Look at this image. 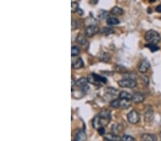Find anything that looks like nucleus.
<instances>
[{
	"instance_id": "1",
	"label": "nucleus",
	"mask_w": 161,
	"mask_h": 141,
	"mask_svg": "<svg viewBox=\"0 0 161 141\" xmlns=\"http://www.w3.org/2000/svg\"><path fill=\"white\" fill-rule=\"evenodd\" d=\"M111 120V113L109 111H102L98 115L94 118L92 120V125L95 129L105 127L110 123Z\"/></svg>"
},
{
	"instance_id": "2",
	"label": "nucleus",
	"mask_w": 161,
	"mask_h": 141,
	"mask_svg": "<svg viewBox=\"0 0 161 141\" xmlns=\"http://www.w3.org/2000/svg\"><path fill=\"white\" fill-rule=\"evenodd\" d=\"M145 39L149 43L157 44H158L160 42L161 37L160 34L157 31L154 30H149L146 32V36H145Z\"/></svg>"
},
{
	"instance_id": "3",
	"label": "nucleus",
	"mask_w": 161,
	"mask_h": 141,
	"mask_svg": "<svg viewBox=\"0 0 161 141\" xmlns=\"http://www.w3.org/2000/svg\"><path fill=\"white\" fill-rule=\"evenodd\" d=\"M118 85L122 88H133L137 86V82L133 78H124L118 81Z\"/></svg>"
},
{
	"instance_id": "4",
	"label": "nucleus",
	"mask_w": 161,
	"mask_h": 141,
	"mask_svg": "<svg viewBox=\"0 0 161 141\" xmlns=\"http://www.w3.org/2000/svg\"><path fill=\"white\" fill-rule=\"evenodd\" d=\"M88 82L91 83L92 84H95V85H98L101 83H106L107 79L105 77L99 76V75L96 74V73H92V74L89 75L88 77Z\"/></svg>"
},
{
	"instance_id": "5",
	"label": "nucleus",
	"mask_w": 161,
	"mask_h": 141,
	"mask_svg": "<svg viewBox=\"0 0 161 141\" xmlns=\"http://www.w3.org/2000/svg\"><path fill=\"white\" fill-rule=\"evenodd\" d=\"M127 120L129 123L131 124H136L140 120V114L137 112L136 111H131L128 114H127Z\"/></svg>"
},
{
	"instance_id": "6",
	"label": "nucleus",
	"mask_w": 161,
	"mask_h": 141,
	"mask_svg": "<svg viewBox=\"0 0 161 141\" xmlns=\"http://www.w3.org/2000/svg\"><path fill=\"white\" fill-rule=\"evenodd\" d=\"M88 78H81L76 81L75 85L78 86L79 88H81V91L83 92H86L89 90V86L88 85Z\"/></svg>"
},
{
	"instance_id": "7",
	"label": "nucleus",
	"mask_w": 161,
	"mask_h": 141,
	"mask_svg": "<svg viewBox=\"0 0 161 141\" xmlns=\"http://www.w3.org/2000/svg\"><path fill=\"white\" fill-rule=\"evenodd\" d=\"M100 31V29L97 26L95 25H91V26H88L85 29V35L88 37H92L97 34Z\"/></svg>"
},
{
	"instance_id": "8",
	"label": "nucleus",
	"mask_w": 161,
	"mask_h": 141,
	"mask_svg": "<svg viewBox=\"0 0 161 141\" xmlns=\"http://www.w3.org/2000/svg\"><path fill=\"white\" fill-rule=\"evenodd\" d=\"M150 66V63L148 62L147 60H145L144 59V60L141 61L140 63V64H139L138 70L140 73H145L148 71V69H149Z\"/></svg>"
},
{
	"instance_id": "9",
	"label": "nucleus",
	"mask_w": 161,
	"mask_h": 141,
	"mask_svg": "<svg viewBox=\"0 0 161 141\" xmlns=\"http://www.w3.org/2000/svg\"><path fill=\"white\" fill-rule=\"evenodd\" d=\"M84 66V63L82 60L81 58H78V59H75V60L72 61V67L74 69H80Z\"/></svg>"
},
{
	"instance_id": "10",
	"label": "nucleus",
	"mask_w": 161,
	"mask_h": 141,
	"mask_svg": "<svg viewBox=\"0 0 161 141\" xmlns=\"http://www.w3.org/2000/svg\"><path fill=\"white\" fill-rule=\"evenodd\" d=\"M132 101L135 103H140L145 101V97L141 93H135L132 95Z\"/></svg>"
},
{
	"instance_id": "11",
	"label": "nucleus",
	"mask_w": 161,
	"mask_h": 141,
	"mask_svg": "<svg viewBox=\"0 0 161 141\" xmlns=\"http://www.w3.org/2000/svg\"><path fill=\"white\" fill-rule=\"evenodd\" d=\"M142 141H156L157 138L155 135L150 134V133H145L141 136Z\"/></svg>"
},
{
	"instance_id": "12",
	"label": "nucleus",
	"mask_w": 161,
	"mask_h": 141,
	"mask_svg": "<svg viewBox=\"0 0 161 141\" xmlns=\"http://www.w3.org/2000/svg\"><path fill=\"white\" fill-rule=\"evenodd\" d=\"M105 138L110 141H120L121 140V139H122L120 136H118V135L116 134H114L113 133H107V134H105Z\"/></svg>"
},
{
	"instance_id": "13",
	"label": "nucleus",
	"mask_w": 161,
	"mask_h": 141,
	"mask_svg": "<svg viewBox=\"0 0 161 141\" xmlns=\"http://www.w3.org/2000/svg\"><path fill=\"white\" fill-rule=\"evenodd\" d=\"M119 98L123 100H127V101H130L132 98V95L127 91H122L119 94Z\"/></svg>"
},
{
	"instance_id": "14",
	"label": "nucleus",
	"mask_w": 161,
	"mask_h": 141,
	"mask_svg": "<svg viewBox=\"0 0 161 141\" xmlns=\"http://www.w3.org/2000/svg\"><path fill=\"white\" fill-rule=\"evenodd\" d=\"M119 20L117 18H115V17H110L107 20V24L109 26H115V25L119 24Z\"/></svg>"
},
{
	"instance_id": "15",
	"label": "nucleus",
	"mask_w": 161,
	"mask_h": 141,
	"mask_svg": "<svg viewBox=\"0 0 161 141\" xmlns=\"http://www.w3.org/2000/svg\"><path fill=\"white\" fill-rule=\"evenodd\" d=\"M123 13V11L121 8L118 7H115L113 8V9L111 10V14L115 16H120L122 15Z\"/></svg>"
},
{
	"instance_id": "16",
	"label": "nucleus",
	"mask_w": 161,
	"mask_h": 141,
	"mask_svg": "<svg viewBox=\"0 0 161 141\" xmlns=\"http://www.w3.org/2000/svg\"><path fill=\"white\" fill-rule=\"evenodd\" d=\"M86 140V135L83 131H80V133H77V138L75 141H85Z\"/></svg>"
},
{
	"instance_id": "17",
	"label": "nucleus",
	"mask_w": 161,
	"mask_h": 141,
	"mask_svg": "<svg viewBox=\"0 0 161 141\" xmlns=\"http://www.w3.org/2000/svg\"><path fill=\"white\" fill-rule=\"evenodd\" d=\"M77 41L80 44L84 45L87 43L86 37H85V36H83V34H79L78 37H77Z\"/></svg>"
},
{
	"instance_id": "18",
	"label": "nucleus",
	"mask_w": 161,
	"mask_h": 141,
	"mask_svg": "<svg viewBox=\"0 0 161 141\" xmlns=\"http://www.w3.org/2000/svg\"><path fill=\"white\" fill-rule=\"evenodd\" d=\"M129 101H130L121 99V101H120V107L123 108V109H127V108H129L130 106V103Z\"/></svg>"
},
{
	"instance_id": "19",
	"label": "nucleus",
	"mask_w": 161,
	"mask_h": 141,
	"mask_svg": "<svg viewBox=\"0 0 161 141\" xmlns=\"http://www.w3.org/2000/svg\"><path fill=\"white\" fill-rule=\"evenodd\" d=\"M80 53V48L77 46H73L71 49V54L72 56H76Z\"/></svg>"
},
{
	"instance_id": "20",
	"label": "nucleus",
	"mask_w": 161,
	"mask_h": 141,
	"mask_svg": "<svg viewBox=\"0 0 161 141\" xmlns=\"http://www.w3.org/2000/svg\"><path fill=\"white\" fill-rule=\"evenodd\" d=\"M107 93H108L110 95H116L118 94V90L114 88L113 87H109L107 88L106 90Z\"/></svg>"
},
{
	"instance_id": "21",
	"label": "nucleus",
	"mask_w": 161,
	"mask_h": 141,
	"mask_svg": "<svg viewBox=\"0 0 161 141\" xmlns=\"http://www.w3.org/2000/svg\"><path fill=\"white\" fill-rule=\"evenodd\" d=\"M146 46L148 47V48H149V49L151 51H153V52H155V51L159 50V47L156 44H155L149 43L148 44L146 45Z\"/></svg>"
},
{
	"instance_id": "22",
	"label": "nucleus",
	"mask_w": 161,
	"mask_h": 141,
	"mask_svg": "<svg viewBox=\"0 0 161 141\" xmlns=\"http://www.w3.org/2000/svg\"><path fill=\"white\" fill-rule=\"evenodd\" d=\"M121 129H122V127H121V125L116 124L114 125L113 126V128H112V131H113V133H114V134H118V133L120 132V131H121Z\"/></svg>"
},
{
	"instance_id": "23",
	"label": "nucleus",
	"mask_w": 161,
	"mask_h": 141,
	"mask_svg": "<svg viewBox=\"0 0 161 141\" xmlns=\"http://www.w3.org/2000/svg\"><path fill=\"white\" fill-rule=\"evenodd\" d=\"M79 10V4L77 2L75 1H72V8H71V11H72V13H75L77 12Z\"/></svg>"
},
{
	"instance_id": "24",
	"label": "nucleus",
	"mask_w": 161,
	"mask_h": 141,
	"mask_svg": "<svg viewBox=\"0 0 161 141\" xmlns=\"http://www.w3.org/2000/svg\"><path fill=\"white\" fill-rule=\"evenodd\" d=\"M115 70H116V71L120 72V73H126L127 71V68L121 65H118L117 66H115Z\"/></svg>"
},
{
	"instance_id": "25",
	"label": "nucleus",
	"mask_w": 161,
	"mask_h": 141,
	"mask_svg": "<svg viewBox=\"0 0 161 141\" xmlns=\"http://www.w3.org/2000/svg\"><path fill=\"white\" fill-rule=\"evenodd\" d=\"M108 16H109V12H107V11H104V10L100 11V13H99V15H98V17L101 19L107 18V17H108Z\"/></svg>"
},
{
	"instance_id": "26",
	"label": "nucleus",
	"mask_w": 161,
	"mask_h": 141,
	"mask_svg": "<svg viewBox=\"0 0 161 141\" xmlns=\"http://www.w3.org/2000/svg\"><path fill=\"white\" fill-rule=\"evenodd\" d=\"M110 106L114 108V109H118V108L120 107V101H118V100H114V101H111Z\"/></svg>"
},
{
	"instance_id": "27",
	"label": "nucleus",
	"mask_w": 161,
	"mask_h": 141,
	"mask_svg": "<svg viewBox=\"0 0 161 141\" xmlns=\"http://www.w3.org/2000/svg\"><path fill=\"white\" fill-rule=\"evenodd\" d=\"M121 140L122 141H135L134 138H132V136H130V135H123L122 139H121Z\"/></svg>"
},
{
	"instance_id": "28",
	"label": "nucleus",
	"mask_w": 161,
	"mask_h": 141,
	"mask_svg": "<svg viewBox=\"0 0 161 141\" xmlns=\"http://www.w3.org/2000/svg\"><path fill=\"white\" fill-rule=\"evenodd\" d=\"M150 117L153 118V111L150 109V110H147L146 113H145V118H146V120H148V118H149L150 120Z\"/></svg>"
},
{
	"instance_id": "29",
	"label": "nucleus",
	"mask_w": 161,
	"mask_h": 141,
	"mask_svg": "<svg viewBox=\"0 0 161 141\" xmlns=\"http://www.w3.org/2000/svg\"><path fill=\"white\" fill-rule=\"evenodd\" d=\"M77 28V22L76 21V20H75L74 19H72V30H75Z\"/></svg>"
},
{
	"instance_id": "30",
	"label": "nucleus",
	"mask_w": 161,
	"mask_h": 141,
	"mask_svg": "<svg viewBox=\"0 0 161 141\" xmlns=\"http://www.w3.org/2000/svg\"><path fill=\"white\" fill-rule=\"evenodd\" d=\"M97 131H98L99 134L100 135H105V127H102V128H100L97 129Z\"/></svg>"
},
{
	"instance_id": "31",
	"label": "nucleus",
	"mask_w": 161,
	"mask_h": 141,
	"mask_svg": "<svg viewBox=\"0 0 161 141\" xmlns=\"http://www.w3.org/2000/svg\"><path fill=\"white\" fill-rule=\"evenodd\" d=\"M155 10H156V12H160V13H161V4L158 5L157 7L155 8Z\"/></svg>"
},
{
	"instance_id": "32",
	"label": "nucleus",
	"mask_w": 161,
	"mask_h": 141,
	"mask_svg": "<svg viewBox=\"0 0 161 141\" xmlns=\"http://www.w3.org/2000/svg\"><path fill=\"white\" fill-rule=\"evenodd\" d=\"M76 84V81L75 82V81H74V78H72V87H73L74 84Z\"/></svg>"
},
{
	"instance_id": "33",
	"label": "nucleus",
	"mask_w": 161,
	"mask_h": 141,
	"mask_svg": "<svg viewBox=\"0 0 161 141\" xmlns=\"http://www.w3.org/2000/svg\"><path fill=\"white\" fill-rule=\"evenodd\" d=\"M156 1V0H149V1H150V3H153V2H155V1Z\"/></svg>"
},
{
	"instance_id": "34",
	"label": "nucleus",
	"mask_w": 161,
	"mask_h": 141,
	"mask_svg": "<svg viewBox=\"0 0 161 141\" xmlns=\"http://www.w3.org/2000/svg\"><path fill=\"white\" fill-rule=\"evenodd\" d=\"M104 141H110V140H107V139H105V140Z\"/></svg>"
},
{
	"instance_id": "35",
	"label": "nucleus",
	"mask_w": 161,
	"mask_h": 141,
	"mask_svg": "<svg viewBox=\"0 0 161 141\" xmlns=\"http://www.w3.org/2000/svg\"><path fill=\"white\" fill-rule=\"evenodd\" d=\"M160 136H161V132H160Z\"/></svg>"
},
{
	"instance_id": "36",
	"label": "nucleus",
	"mask_w": 161,
	"mask_h": 141,
	"mask_svg": "<svg viewBox=\"0 0 161 141\" xmlns=\"http://www.w3.org/2000/svg\"><path fill=\"white\" fill-rule=\"evenodd\" d=\"M120 141H122V140H120Z\"/></svg>"
}]
</instances>
